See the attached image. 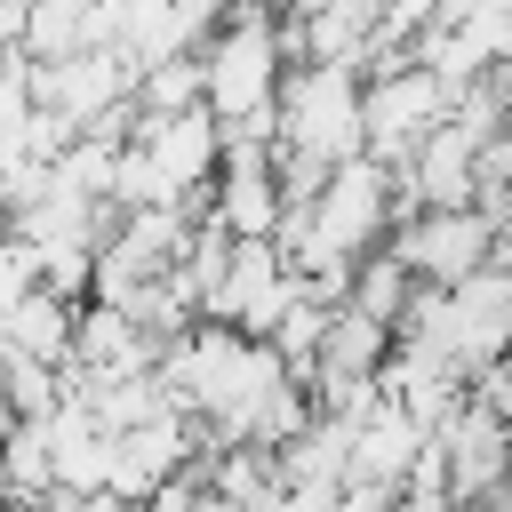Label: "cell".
<instances>
[{
  "label": "cell",
  "mask_w": 512,
  "mask_h": 512,
  "mask_svg": "<svg viewBox=\"0 0 512 512\" xmlns=\"http://www.w3.org/2000/svg\"><path fill=\"white\" fill-rule=\"evenodd\" d=\"M288 64H296V40H288V16L272 0L232 8L200 40V88H208V112L224 120V136H272Z\"/></svg>",
  "instance_id": "2"
},
{
  "label": "cell",
  "mask_w": 512,
  "mask_h": 512,
  "mask_svg": "<svg viewBox=\"0 0 512 512\" xmlns=\"http://www.w3.org/2000/svg\"><path fill=\"white\" fill-rule=\"evenodd\" d=\"M456 104H464V80H448L432 56H392V64L368 80V152L400 168Z\"/></svg>",
  "instance_id": "4"
},
{
  "label": "cell",
  "mask_w": 512,
  "mask_h": 512,
  "mask_svg": "<svg viewBox=\"0 0 512 512\" xmlns=\"http://www.w3.org/2000/svg\"><path fill=\"white\" fill-rule=\"evenodd\" d=\"M272 144L288 168V192H312L328 168H344L352 152H368V80L352 56H296L280 112H272Z\"/></svg>",
  "instance_id": "1"
},
{
  "label": "cell",
  "mask_w": 512,
  "mask_h": 512,
  "mask_svg": "<svg viewBox=\"0 0 512 512\" xmlns=\"http://www.w3.org/2000/svg\"><path fill=\"white\" fill-rule=\"evenodd\" d=\"M392 248L416 264V280H464V272L496 264L504 216H496V200H432L408 224H392Z\"/></svg>",
  "instance_id": "5"
},
{
  "label": "cell",
  "mask_w": 512,
  "mask_h": 512,
  "mask_svg": "<svg viewBox=\"0 0 512 512\" xmlns=\"http://www.w3.org/2000/svg\"><path fill=\"white\" fill-rule=\"evenodd\" d=\"M224 168V120L192 112H136L120 136V208H192Z\"/></svg>",
  "instance_id": "3"
}]
</instances>
